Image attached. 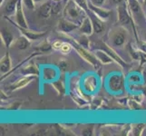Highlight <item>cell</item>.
I'll return each instance as SVG.
<instances>
[{
	"instance_id": "1",
	"label": "cell",
	"mask_w": 146,
	"mask_h": 136,
	"mask_svg": "<svg viewBox=\"0 0 146 136\" xmlns=\"http://www.w3.org/2000/svg\"><path fill=\"white\" fill-rule=\"evenodd\" d=\"M63 12L64 18L79 25L82 23L83 19L87 16V14L78 6L74 0H69L68 2L65 3Z\"/></svg>"
},
{
	"instance_id": "2",
	"label": "cell",
	"mask_w": 146,
	"mask_h": 136,
	"mask_svg": "<svg viewBox=\"0 0 146 136\" xmlns=\"http://www.w3.org/2000/svg\"><path fill=\"white\" fill-rule=\"evenodd\" d=\"M128 33L123 26L115 27L109 32V40L111 44L114 47L123 48L127 43Z\"/></svg>"
},
{
	"instance_id": "3",
	"label": "cell",
	"mask_w": 146,
	"mask_h": 136,
	"mask_svg": "<svg viewBox=\"0 0 146 136\" xmlns=\"http://www.w3.org/2000/svg\"><path fill=\"white\" fill-rule=\"evenodd\" d=\"M117 16H118V21L121 24V26L126 27V26H129V25H132L135 36H136V39L138 40L136 28H135V25H134L135 22L132 17V15L130 14L127 3H125V4L123 3L119 5V6H117Z\"/></svg>"
},
{
	"instance_id": "4",
	"label": "cell",
	"mask_w": 146,
	"mask_h": 136,
	"mask_svg": "<svg viewBox=\"0 0 146 136\" xmlns=\"http://www.w3.org/2000/svg\"><path fill=\"white\" fill-rule=\"evenodd\" d=\"M71 40V39H70ZM71 44L73 45V47L76 50V52L78 54L81 56L84 60H85L87 63H89L92 65L94 68H100V62L98 61V59L95 56V54L91 53L87 48L84 47L83 45L79 44L75 40H71Z\"/></svg>"
},
{
	"instance_id": "5",
	"label": "cell",
	"mask_w": 146,
	"mask_h": 136,
	"mask_svg": "<svg viewBox=\"0 0 146 136\" xmlns=\"http://www.w3.org/2000/svg\"><path fill=\"white\" fill-rule=\"evenodd\" d=\"M107 84L109 90L112 93H121L125 87V78L123 74H113L109 77Z\"/></svg>"
},
{
	"instance_id": "6",
	"label": "cell",
	"mask_w": 146,
	"mask_h": 136,
	"mask_svg": "<svg viewBox=\"0 0 146 136\" xmlns=\"http://www.w3.org/2000/svg\"><path fill=\"white\" fill-rule=\"evenodd\" d=\"M96 49H102L104 51L106 52L113 59L114 62H116L118 64H120L122 67H128L129 64L124 61V60L118 54V53H116V51L111 46V45L107 44L106 43H104V42H98L96 43V45H95Z\"/></svg>"
},
{
	"instance_id": "7",
	"label": "cell",
	"mask_w": 146,
	"mask_h": 136,
	"mask_svg": "<svg viewBox=\"0 0 146 136\" xmlns=\"http://www.w3.org/2000/svg\"><path fill=\"white\" fill-rule=\"evenodd\" d=\"M126 1L130 14L132 15L134 22H137V20H141L144 17V14L139 0H126Z\"/></svg>"
},
{
	"instance_id": "8",
	"label": "cell",
	"mask_w": 146,
	"mask_h": 136,
	"mask_svg": "<svg viewBox=\"0 0 146 136\" xmlns=\"http://www.w3.org/2000/svg\"><path fill=\"white\" fill-rule=\"evenodd\" d=\"M79 27H80L79 24L70 21V20L64 17L59 20V22L57 24V30L61 34H68L71 32L74 31V30L79 29Z\"/></svg>"
},
{
	"instance_id": "9",
	"label": "cell",
	"mask_w": 146,
	"mask_h": 136,
	"mask_svg": "<svg viewBox=\"0 0 146 136\" xmlns=\"http://www.w3.org/2000/svg\"><path fill=\"white\" fill-rule=\"evenodd\" d=\"M15 20H16V23L12 22L14 25L18 26L20 27H23V28H28L27 21L24 13V3L22 0H19L18 1L17 12L15 14Z\"/></svg>"
},
{
	"instance_id": "10",
	"label": "cell",
	"mask_w": 146,
	"mask_h": 136,
	"mask_svg": "<svg viewBox=\"0 0 146 136\" xmlns=\"http://www.w3.org/2000/svg\"><path fill=\"white\" fill-rule=\"evenodd\" d=\"M89 9L95 17H97L99 19H101L104 22L109 20L111 16H112V12H111L110 10H108L106 8H104L103 7L94 6V5H93L90 2H89Z\"/></svg>"
},
{
	"instance_id": "11",
	"label": "cell",
	"mask_w": 146,
	"mask_h": 136,
	"mask_svg": "<svg viewBox=\"0 0 146 136\" xmlns=\"http://www.w3.org/2000/svg\"><path fill=\"white\" fill-rule=\"evenodd\" d=\"M53 11V0H46L39 6L37 9V15L42 19H48L52 16Z\"/></svg>"
},
{
	"instance_id": "12",
	"label": "cell",
	"mask_w": 146,
	"mask_h": 136,
	"mask_svg": "<svg viewBox=\"0 0 146 136\" xmlns=\"http://www.w3.org/2000/svg\"><path fill=\"white\" fill-rule=\"evenodd\" d=\"M36 77H37L36 75H24L23 77L19 78L16 82H14L12 84H10L9 90L11 91V92H13V91H17V90L26 87L27 84H29L32 81H34Z\"/></svg>"
},
{
	"instance_id": "13",
	"label": "cell",
	"mask_w": 146,
	"mask_h": 136,
	"mask_svg": "<svg viewBox=\"0 0 146 136\" xmlns=\"http://www.w3.org/2000/svg\"><path fill=\"white\" fill-rule=\"evenodd\" d=\"M15 26H16V25H15ZM16 27L19 29L20 33H21L23 36L27 37L30 41H35V40L41 39L44 36H46V32H35L33 30H29V28H23L18 26H16Z\"/></svg>"
},
{
	"instance_id": "14",
	"label": "cell",
	"mask_w": 146,
	"mask_h": 136,
	"mask_svg": "<svg viewBox=\"0 0 146 136\" xmlns=\"http://www.w3.org/2000/svg\"><path fill=\"white\" fill-rule=\"evenodd\" d=\"M78 30L82 34H85V36H92L94 33V27L92 24V20L89 16H86L83 19L82 23L80 24Z\"/></svg>"
},
{
	"instance_id": "15",
	"label": "cell",
	"mask_w": 146,
	"mask_h": 136,
	"mask_svg": "<svg viewBox=\"0 0 146 136\" xmlns=\"http://www.w3.org/2000/svg\"><path fill=\"white\" fill-rule=\"evenodd\" d=\"M0 34H1V39H2L4 44L6 45V47L7 48L12 47L15 40H16L14 34L10 31L7 27H4L1 28V33H0Z\"/></svg>"
},
{
	"instance_id": "16",
	"label": "cell",
	"mask_w": 146,
	"mask_h": 136,
	"mask_svg": "<svg viewBox=\"0 0 146 136\" xmlns=\"http://www.w3.org/2000/svg\"><path fill=\"white\" fill-rule=\"evenodd\" d=\"M12 68V60L10 57L9 53H6V54L1 58L0 61V71L2 74H6L10 72Z\"/></svg>"
},
{
	"instance_id": "17",
	"label": "cell",
	"mask_w": 146,
	"mask_h": 136,
	"mask_svg": "<svg viewBox=\"0 0 146 136\" xmlns=\"http://www.w3.org/2000/svg\"><path fill=\"white\" fill-rule=\"evenodd\" d=\"M30 45H31V41H30L27 37H26L22 34L21 36H19L18 38L15 40L12 47L16 48L17 50H26L30 46Z\"/></svg>"
},
{
	"instance_id": "18",
	"label": "cell",
	"mask_w": 146,
	"mask_h": 136,
	"mask_svg": "<svg viewBox=\"0 0 146 136\" xmlns=\"http://www.w3.org/2000/svg\"><path fill=\"white\" fill-rule=\"evenodd\" d=\"M20 73L23 75H36V76H38L40 71L38 67L36 66V64L32 62L25 65V66L23 65L22 68L20 69Z\"/></svg>"
},
{
	"instance_id": "19",
	"label": "cell",
	"mask_w": 146,
	"mask_h": 136,
	"mask_svg": "<svg viewBox=\"0 0 146 136\" xmlns=\"http://www.w3.org/2000/svg\"><path fill=\"white\" fill-rule=\"evenodd\" d=\"M92 20V24L94 27V33L95 34H102L104 31V21H102L101 19H99L97 17H95L94 15L90 12V14L88 15Z\"/></svg>"
},
{
	"instance_id": "20",
	"label": "cell",
	"mask_w": 146,
	"mask_h": 136,
	"mask_svg": "<svg viewBox=\"0 0 146 136\" xmlns=\"http://www.w3.org/2000/svg\"><path fill=\"white\" fill-rule=\"evenodd\" d=\"M94 54H95V56H96V58L98 59V61L103 64H110L114 62L113 59L106 52L104 51L102 49H96L94 51Z\"/></svg>"
},
{
	"instance_id": "21",
	"label": "cell",
	"mask_w": 146,
	"mask_h": 136,
	"mask_svg": "<svg viewBox=\"0 0 146 136\" xmlns=\"http://www.w3.org/2000/svg\"><path fill=\"white\" fill-rule=\"evenodd\" d=\"M18 1L19 0H7L4 7V13L7 17L15 16L17 12Z\"/></svg>"
},
{
	"instance_id": "22",
	"label": "cell",
	"mask_w": 146,
	"mask_h": 136,
	"mask_svg": "<svg viewBox=\"0 0 146 136\" xmlns=\"http://www.w3.org/2000/svg\"><path fill=\"white\" fill-rule=\"evenodd\" d=\"M42 76L44 81L53 82L57 78V71L54 67L46 66L42 71Z\"/></svg>"
},
{
	"instance_id": "23",
	"label": "cell",
	"mask_w": 146,
	"mask_h": 136,
	"mask_svg": "<svg viewBox=\"0 0 146 136\" xmlns=\"http://www.w3.org/2000/svg\"><path fill=\"white\" fill-rule=\"evenodd\" d=\"M96 80L92 75H89L84 80V89L89 93H93L95 91V87L97 86L96 85Z\"/></svg>"
},
{
	"instance_id": "24",
	"label": "cell",
	"mask_w": 146,
	"mask_h": 136,
	"mask_svg": "<svg viewBox=\"0 0 146 136\" xmlns=\"http://www.w3.org/2000/svg\"><path fill=\"white\" fill-rule=\"evenodd\" d=\"M35 48L41 54H47L49 52H51V50L53 49V46H52V44H50L48 42V40L44 39L43 41L39 44H37V46H36Z\"/></svg>"
},
{
	"instance_id": "25",
	"label": "cell",
	"mask_w": 146,
	"mask_h": 136,
	"mask_svg": "<svg viewBox=\"0 0 146 136\" xmlns=\"http://www.w3.org/2000/svg\"><path fill=\"white\" fill-rule=\"evenodd\" d=\"M63 5H62V1H54L53 0V11L52 14L54 15V16H57L60 13H62L63 10Z\"/></svg>"
},
{
	"instance_id": "26",
	"label": "cell",
	"mask_w": 146,
	"mask_h": 136,
	"mask_svg": "<svg viewBox=\"0 0 146 136\" xmlns=\"http://www.w3.org/2000/svg\"><path fill=\"white\" fill-rule=\"evenodd\" d=\"M74 1L77 3L78 6L81 7L88 16L90 12H91L89 9V0H74Z\"/></svg>"
},
{
	"instance_id": "27",
	"label": "cell",
	"mask_w": 146,
	"mask_h": 136,
	"mask_svg": "<svg viewBox=\"0 0 146 136\" xmlns=\"http://www.w3.org/2000/svg\"><path fill=\"white\" fill-rule=\"evenodd\" d=\"M127 81L131 84H140L142 82V76L139 74H132L129 75Z\"/></svg>"
},
{
	"instance_id": "28",
	"label": "cell",
	"mask_w": 146,
	"mask_h": 136,
	"mask_svg": "<svg viewBox=\"0 0 146 136\" xmlns=\"http://www.w3.org/2000/svg\"><path fill=\"white\" fill-rule=\"evenodd\" d=\"M73 48L74 47H73V45H72L71 43H69V42H64L61 49H60V51H61L64 54H69L70 52L72 51Z\"/></svg>"
},
{
	"instance_id": "29",
	"label": "cell",
	"mask_w": 146,
	"mask_h": 136,
	"mask_svg": "<svg viewBox=\"0 0 146 136\" xmlns=\"http://www.w3.org/2000/svg\"><path fill=\"white\" fill-rule=\"evenodd\" d=\"M24 3V6L29 10H35L36 9V4L35 3L34 0H22Z\"/></svg>"
},
{
	"instance_id": "30",
	"label": "cell",
	"mask_w": 146,
	"mask_h": 136,
	"mask_svg": "<svg viewBox=\"0 0 146 136\" xmlns=\"http://www.w3.org/2000/svg\"><path fill=\"white\" fill-rule=\"evenodd\" d=\"M79 44L83 45L84 47L87 48L88 44H89V40H88V36H85V34H82V36L80 37L78 41H76Z\"/></svg>"
},
{
	"instance_id": "31",
	"label": "cell",
	"mask_w": 146,
	"mask_h": 136,
	"mask_svg": "<svg viewBox=\"0 0 146 136\" xmlns=\"http://www.w3.org/2000/svg\"><path fill=\"white\" fill-rule=\"evenodd\" d=\"M58 67L60 70H62V71H66L68 69V62L66 60H61L59 63H58Z\"/></svg>"
},
{
	"instance_id": "32",
	"label": "cell",
	"mask_w": 146,
	"mask_h": 136,
	"mask_svg": "<svg viewBox=\"0 0 146 136\" xmlns=\"http://www.w3.org/2000/svg\"><path fill=\"white\" fill-rule=\"evenodd\" d=\"M63 43L62 41H60V40H55V41L52 44V46H53V49L54 50H60L62 47V45H63Z\"/></svg>"
},
{
	"instance_id": "33",
	"label": "cell",
	"mask_w": 146,
	"mask_h": 136,
	"mask_svg": "<svg viewBox=\"0 0 146 136\" xmlns=\"http://www.w3.org/2000/svg\"><path fill=\"white\" fill-rule=\"evenodd\" d=\"M90 3H92L94 6L97 7H103L104 5L106 2V0H89Z\"/></svg>"
},
{
	"instance_id": "34",
	"label": "cell",
	"mask_w": 146,
	"mask_h": 136,
	"mask_svg": "<svg viewBox=\"0 0 146 136\" xmlns=\"http://www.w3.org/2000/svg\"><path fill=\"white\" fill-rule=\"evenodd\" d=\"M138 47L142 51L143 54H146V41H140L138 42Z\"/></svg>"
},
{
	"instance_id": "35",
	"label": "cell",
	"mask_w": 146,
	"mask_h": 136,
	"mask_svg": "<svg viewBox=\"0 0 146 136\" xmlns=\"http://www.w3.org/2000/svg\"><path fill=\"white\" fill-rule=\"evenodd\" d=\"M135 126H136V129L133 131V134L134 135H140V134H142V132H143V130L144 129V127L142 128V129H141V127H143V124H137V125H135Z\"/></svg>"
},
{
	"instance_id": "36",
	"label": "cell",
	"mask_w": 146,
	"mask_h": 136,
	"mask_svg": "<svg viewBox=\"0 0 146 136\" xmlns=\"http://www.w3.org/2000/svg\"><path fill=\"white\" fill-rule=\"evenodd\" d=\"M93 126H86L83 130V134L84 135H92L93 133Z\"/></svg>"
},
{
	"instance_id": "37",
	"label": "cell",
	"mask_w": 146,
	"mask_h": 136,
	"mask_svg": "<svg viewBox=\"0 0 146 136\" xmlns=\"http://www.w3.org/2000/svg\"><path fill=\"white\" fill-rule=\"evenodd\" d=\"M111 3L115 6H119V5L124 3V0H111Z\"/></svg>"
},
{
	"instance_id": "38",
	"label": "cell",
	"mask_w": 146,
	"mask_h": 136,
	"mask_svg": "<svg viewBox=\"0 0 146 136\" xmlns=\"http://www.w3.org/2000/svg\"><path fill=\"white\" fill-rule=\"evenodd\" d=\"M34 1L36 4H42L43 2L46 1V0H34Z\"/></svg>"
},
{
	"instance_id": "39",
	"label": "cell",
	"mask_w": 146,
	"mask_h": 136,
	"mask_svg": "<svg viewBox=\"0 0 146 136\" xmlns=\"http://www.w3.org/2000/svg\"><path fill=\"white\" fill-rule=\"evenodd\" d=\"M143 6L146 7V0H143Z\"/></svg>"
},
{
	"instance_id": "40",
	"label": "cell",
	"mask_w": 146,
	"mask_h": 136,
	"mask_svg": "<svg viewBox=\"0 0 146 136\" xmlns=\"http://www.w3.org/2000/svg\"><path fill=\"white\" fill-rule=\"evenodd\" d=\"M68 1H69V0H64V3H66V2H68Z\"/></svg>"
},
{
	"instance_id": "41",
	"label": "cell",
	"mask_w": 146,
	"mask_h": 136,
	"mask_svg": "<svg viewBox=\"0 0 146 136\" xmlns=\"http://www.w3.org/2000/svg\"><path fill=\"white\" fill-rule=\"evenodd\" d=\"M54 1H63V0H54Z\"/></svg>"
},
{
	"instance_id": "42",
	"label": "cell",
	"mask_w": 146,
	"mask_h": 136,
	"mask_svg": "<svg viewBox=\"0 0 146 136\" xmlns=\"http://www.w3.org/2000/svg\"><path fill=\"white\" fill-rule=\"evenodd\" d=\"M145 41H146V34H145Z\"/></svg>"
},
{
	"instance_id": "43",
	"label": "cell",
	"mask_w": 146,
	"mask_h": 136,
	"mask_svg": "<svg viewBox=\"0 0 146 136\" xmlns=\"http://www.w3.org/2000/svg\"><path fill=\"white\" fill-rule=\"evenodd\" d=\"M139 1H140V0H139ZM142 2H143V0H142Z\"/></svg>"
}]
</instances>
